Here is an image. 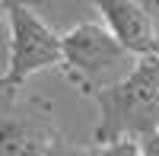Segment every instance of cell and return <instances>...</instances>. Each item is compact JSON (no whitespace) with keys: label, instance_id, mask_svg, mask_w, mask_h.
Wrapping results in <instances>:
<instances>
[{"label":"cell","instance_id":"obj_9","mask_svg":"<svg viewBox=\"0 0 159 156\" xmlns=\"http://www.w3.org/2000/svg\"><path fill=\"white\" fill-rule=\"evenodd\" d=\"M13 99H19V96H10V93H7V89H3V86H0V108H3V105H10V102H13Z\"/></svg>","mask_w":159,"mask_h":156},{"label":"cell","instance_id":"obj_2","mask_svg":"<svg viewBox=\"0 0 159 156\" xmlns=\"http://www.w3.org/2000/svg\"><path fill=\"white\" fill-rule=\"evenodd\" d=\"M134 67L137 57L118 45L102 22L86 19L61 35V73L89 99L127 80Z\"/></svg>","mask_w":159,"mask_h":156},{"label":"cell","instance_id":"obj_10","mask_svg":"<svg viewBox=\"0 0 159 156\" xmlns=\"http://www.w3.org/2000/svg\"><path fill=\"white\" fill-rule=\"evenodd\" d=\"M0 19H7V3H0Z\"/></svg>","mask_w":159,"mask_h":156},{"label":"cell","instance_id":"obj_8","mask_svg":"<svg viewBox=\"0 0 159 156\" xmlns=\"http://www.w3.org/2000/svg\"><path fill=\"white\" fill-rule=\"evenodd\" d=\"M140 156H159V131L140 140Z\"/></svg>","mask_w":159,"mask_h":156},{"label":"cell","instance_id":"obj_4","mask_svg":"<svg viewBox=\"0 0 159 156\" xmlns=\"http://www.w3.org/2000/svg\"><path fill=\"white\" fill-rule=\"evenodd\" d=\"M61 131L42 99H13L0 108V156H51Z\"/></svg>","mask_w":159,"mask_h":156},{"label":"cell","instance_id":"obj_1","mask_svg":"<svg viewBox=\"0 0 159 156\" xmlns=\"http://www.w3.org/2000/svg\"><path fill=\"white\" fill-rule=\"evenodd\" d=\"M99 124L92 127V147L118 140H140L159 131V57L137 61L134 73L92 99Z\"/></svg>","mask_w":159,"mask_h":156},{"label":"cell","instance_id":"obj_3","mask_svg":"<svg viewBox=\"0 0 159 156\" xmlns=\"http://www.w3.org/2000/svg\"><path fill=\"white\" fill-rule=\"evenodd\" d=\"M7 25H10V57L7 70L0 73V86L10 96H19V89L35 73L61 67V35L38 16L29 3H7Z\"/></svg>","mask_w":159,"mask_h":156},{"label":"cell","instance_id":"obj_7","mask_svg":"<svg viewBox=\"0 0 159 156\" xmlns=\"http://www.w3.org/2000/svg\"><path fill=\"white\" fill-rule=\"evenodd\" d=\"M99 156H140V144L137 140H118V144L99 147Z\"/></svg>","mask_w":159,"mask_h":156},{"label":"cell","instance_id":"obj_5","mask_svg":"<svg viewBox=\"0 0 159 156\" xmlns=\"http://www.w3.org/2000/svg\"><path fill=\"white\" fill-rule=\"evenodd\" d=\"M96 10L105 19L102 25L137 61L159 57V29H156V19L150 13V3H137V0H99Z\"/></svg>","mask_w":159,"mask_h":156},{"label":"cell","instance_id":"obj_6","mask_svg":"<svg viewBox=\"0 0 159 156\" xmlns=\"http://www.w3.org/2000/svg\"><path fill=\"white\" fill-rule=\"evenodd\" d=\"M51 156H99V147L92 144H73V140H57L54 150H51Z\"/></svg>","mask_w":159,"mask_h":156}]
</instances>
